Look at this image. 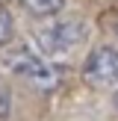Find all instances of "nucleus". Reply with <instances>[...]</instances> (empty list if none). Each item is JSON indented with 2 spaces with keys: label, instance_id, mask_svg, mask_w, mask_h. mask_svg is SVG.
Wrapping results in <instances>:
<instances>
[{
  "label": "nucleus",
  "instance_id": "nucleus-8",
  "mask_svg": "<svg viewBox=\"0 0 118 121\" xmlns=\"http://www.w3.org/2000/svg\"><path fill=\"white\" fill-rule=\"evenodd\" d=\"M112 104H115V109H118V89H115V95H112Z\"/></svg>",
  "mask_w": 118,
  "mask_h": 121
},
{
  "label": "nucleus",
  "instance_id": "nucleus-5",
  "mask_svg": "<svg viewBox=\"0 0 118 121\" xmlns=\"http://www.w3.org/2000/svg\"><path fill=\"white\" fill-rule=\"evenodd\" d=\"M12 35H15V21H12L9 9H6V6H0V47L9 44Z\"/></svg>",
  "mask_w": 118,
  "mask_h": 121
},
{
  "label": "nucleus",
  "instance_id": "nucleus-6",
  "mask_svg": "<svg viewBox=\"0 0 118 121\" xmlns=\"http://www.w3.org/2000/svg\"><path fill=\"white\" fill-rule=\"evenodd\" d=\"M9 109H12V95H9V89H6V83L0 80V118L9 115Z\"/></svg>",
  "mask_w": 118,
  "mask_h": 121
},
{
  "label": "nucleus",
  "instance_id": "nucleus-1",
  "mask_svg": "<svg viewBox=\"0 0 118 121\" xmlns=\"http://www.w3.org/2000/svg\"><path fill=\"white\" fill-rule=\"evenodd\" d=\"M3 65L12 71L15 77H21V80H27L30 86L35 89H56L59 86V68L53 65V59H47L44 53L33 50V47H9V50L3 53Z\"/></svg>",
  "mask_w": 118,
  "mask_h": 121
},
{
  "label": "nucleus",
  "instance_id": "nucleus-3",
  "mask_svg": "<svg viewBox=\"0 0 118 121\" xmlns=\"http://www.w3.org/2000/svg\"><path fill=\"white\" fill-rule=\"evenodd\" d=\"M83 80L94 89H118V47H94L83 62Z\"/></svg>",
  "mask_w": 118,
  "mask_h": 121
},
{
  "label": "nucleus",
  "instance_id": "nucleus-4",
  "mask_svg": "<svg viewBox=\"0 0 118 121\" xmlns=\"http://www.w3.org/2000/svg\"><path fill=\"white\" fill-rule=\"evenodd\" d=\"M21 6L30 12V15L38 18H53L65 9V0H21Z\"/></svg>",
  "mask_w": 118,
  "mask_h": 121
},
{
  "label": "nucleus",
  "instance_id": "nucleus-2",
  "mask_svg": "<svg viewBox=\"0 0 118 121\" xmlns=\"http://www.w3.org/2000/svg\"><path fill=\"white\" fill-rule=\"evenodd\" d=\"M86 35H88L86 21H80V18H59V21H50L47 27H41L35 33V47L47 59H56V56H68L71 50H77L86 41Z\"/></svg>",
  "mask_w": 118,
  "mask_h": 121
},
{
  "label": "nucleus",
  "instance_id": "nucleus-7",
  "mask_svg": "<svg viewBox=\"0 0 118 121\" xmlns=\"http://www.w3.org/2000/svg\"><path fill=\"white\" fill-rule=\"evenodd\" d=\"M103 24H106V30H109V33L118 39V9H115V12H109V15L103 18Z\"/></svg>",
  "mask_w": 118,
  "mask_h": 121
}]
</instances>
